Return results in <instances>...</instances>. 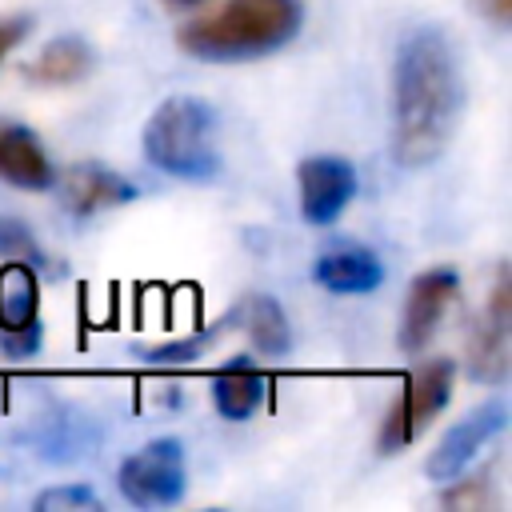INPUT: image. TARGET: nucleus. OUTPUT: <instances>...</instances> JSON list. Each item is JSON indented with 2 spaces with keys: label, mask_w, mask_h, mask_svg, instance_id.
<instances>
[{
  "label": "nucleus",
  "mask_w": 512,
  "mask_h": 512,
  "mask_svg": "<svg viewBox=\"0 0 512 512\" xmlns=\"http://www.w3.org/2000/svg\"><path fill=\"white\" fill-rule=\"evenodd\" d=\"M464 80L440 28H416L396 52V156L408 168L436 160L460 120Z\"/></svg>",
  "instance_id": "nucleus-1"
},
{
  "label": "nucleus",
  "mask_w": 512,
  "mask_h": 512,
  "mask_svg": "<svg viewBox=\"0 0 512 512\" xmlns=\"http://www.w3.org/2000/svg\"><path fill=\"white\" fill-rule=\"evenodd\" d=\"M300 20V0H228L216 12L184 24L180 48L200 60H248L288 44Z\"/></svg>",
  "instance_id": "nucleus-2"
},
{
  "label": "nucleus",
  "mask_w": 512,
  "mask_h": 512,
  "mask_svg": "<svg viewBox=\"0 0 512 512\" xmlns=\"http://www.w3.org/2000/svg\"><path fill=\"white\" fill-rule=\"evenodd\" d=\"M144 152L156 168L180 176V180H208L220 172V156L212 144V108L196 96H172L164 100L148 128H144Z\"/></svg>",
  "instance_id": "nucleus-3"
},
{
  "label": "nucleus",
  "mask_w": 512,
  "mask_h": 512,
  "mask_svg": "<svg viewBox=\"0 0 512 512\" xmlns=\"http://www.w3.org/2000/svg\"><path fill=\"white\" fill-rule=\"evenodd\" d=\"M452 376H456L452 360H428V364H420V368L408 376V384L400 388L396 404L384 412L376 448H380V452H400L404 444H412V440L432 424V416L448 404V396H452Z\"/></svg>",
  "instance_id": "nucleus-4"
},
{
  "label": "nucleus",
  "mask_w": 512,
  "mask_h": 512,
  "mask_svg": "<svg viewBox=\"0 0 512 512\" xmlns=\"http://www.w3.org/2000/svg\"><path fill=\"white\" fill-rule=\"evenodd\" d=\"M120 492L140 504V508H156V504H172L184 492V448L180 440H152L140 452H132L120 464Z\"/></svg>",
  "instance_id": "nucleus-5"
},
{
  "label": "nucleus",
  "mask_w": 512,
  "mask_h": 512,
  "mask_svg": "<svg viewBox=\"0 0 512 512\" xmlns=\"http://www.w3.org/2000/svg\"><path fill=\"white\" fill-rule=\"evenodd\" d=\"M468 376L480 384H504L508 376V264L496 268L488 312L468 332Z\"/></svg>",
  "instance_id": "nucleus-6"
},
{
  "label": "nucleus",
  "mask_w": 512,
  "mask_h": 512,
  "mask_svg": "<svg viewBox=\"0 0 512 512\" xmlns=\"http://www.w3.org/2000/svg\"><path fill=\"white\" fill-rule=\"evenodd\" d=\"M456 268H428L412 280L408 288V300H404V320H400V348L408 356H416L440 328L452 296H456Z\"/></svg>",
  "instance_id": "nucleus-7"
},
{
  "label": "nucleus",
  "mask_w": 512,
  "mask_h": 512,
  "mask_svg": "<svg viewBox=\"0 0 512 512\" xmlns=\"http://www.w3.org/2000/svg\"><path fill=\"white\" fill-rule=\"evenodd\" d=\"M296 176H300V212L308 224H332L356 196V172L340 156H308Z\"/></svg>",
  "instance_id": "nucleus-8"
},
{
  "label": "nucleus",
  "mask_w": 512,
  "mask_h": 512,
  "mask_svg": "<svg viewBox=\"0 0 512 512\" xmlns=\"http://www.w3.org/2000/svg\"><path fill=\"white\" fill-rule=\"evenodd\" d=\"M504 428V404H484L476 412H468L456 428H448V436L440 440V448H432L428 456V476L432 480H456L460 468Z\"/></svg>",
  "instance_id": "nucleus-9"
},
{
  "label": "nucleus",
  "mask_w": 512,
  "mask_h": 512,
  "mask_svg": "<svg viewBox=\"0 0 512 512\" xmlns=\"http://www.w3.org/2000/svg\"><path fill=\"white\" fill-rule=\"evenodd\" d=\"M0 176L16 188H52L56 172L52 160L44 156L40 140L24 128V124H0Z\"/></svg>",
  "instance_id": "nucleus-10"
},
{
  "label": "nucleus",
  "mask_w": 512,
  "mask_h": 512,
  "mask_svg": "<svg viewBox=\"0 0 512 512\" xmlns=\"http://www.w3.org/2000/svg\"><path fill=\"white\" fill-rule=\"evenodd\" d=\"M136 196V188L100 168V164H76L68 176H64V204L76 212V216H92V212H104V208H116V204H128Z\"/></svg>",
  "instance_id": "nucleus-11"
},
{
  "label": "nucleus",
  "mask_w": 512,
  "mask_h": 512,
  "mask_svg": "<svg viewBox=\"0 0 512 512\" xmlns=\"http://www.w3.org/2000/svg\"><path fill=\"white\" fill-rule=\"evenodd\" d=\"M316 284H324L328 292H372L384 280V264L368 252V248H332L316 260L312 268Z\"/></svg>",
  "instance_id": "nucleus-12"
},
{
  "label": "nucleus",
  "mask_w": 512,
  "mask_h": 512,
  "mask_svg": "<svg viewBox=\"0 0 512 512\" xmlns=\"http://www.w3.org/2000/svg\"><path fill=\"white\" fill-rule=\"evenodd\" d=\"M92 68H96V52L80 36H60V40L44 44V52L24 68V76L44 88H64V84L84 80Z\"/></svg>",
  "instance_id": "nucleus-13"
},
{
  "label": "nucleus",
  "mask_w": 512,
  "mask_h": 512,
  "mask_svg": "<svg viewBox=\"0 0 512 512\" xmlns=\"http://www.w3.org/2000/svg\"><path fill=\"white\" fill-rule=\"evenodd\" d=\"M36 308H40V288L32 268L24 260L0 268V332L36 324Z\"/></svg>",
  "instance_id": "nucleus-14"
},
{
  "label": "nucleus",
  "mask_w": 512,
  "mask_h": 512,
  "mask_svg": "<svg viewBox=\"0 0 512 512\" xmlns=\"http://www.w3.org/2000/svg\"><path fill=\"white\" fill-rule=\"evenodd\" d=\"M212 400H216V408H220L228 420H244V416H252L256 404L264 400V376H260L248 360H236V364H228V368L216 376Z\"/></svg>",
  "instance_id": "nucleus-15"
},
{
  "label": "nucleus",
  "mask_w": 512,
  "mask_h": 512,
  "mask_svg": "<svg viewBox=\"0 0 512 512\" xmlns=\"http://www.w3.org/2000/svg\"><path fill=\"white\" fill-rule=\"evenodd\" d=\"M248 336H252L256 352H264V356H284L288 352V344H292L288 316L272 296H256L248 304Z\"/></svg>",
  "instance_id": "nucleus-16"
},
{
  "label": "nucleus",
  "mask_w": 512,
  "mask_h": 512,
  "mask_svg": "<svg viewBox=\"0 0 512 512\" xmlns=\"http://www.w3.org/2000/svg\"><path fill=\"white\" fill-rule=\"evenodd\" d=\"M0 256H12V260H40V244L36 236L12 220V216H0Z\"/></svg>",
  "instance_id": "nucleus-17"
},
{
  "label": "nucleus",
  "mask_w": 512,
  "mask_h": 512,
  "mask_svg": "<svg viewBox=\"0 0 512 512\" xmlns=\"http://www.w3.org/2000/svg\"><path fill=\"white\" fill-rule=\"evenodd\" d=\"M36 508H100V500L88 488H52L36 500Z\"/></svg>",
  "instance_id": "nucleus-18"
},
{
  "label": "nucleus",
  "mask_w": 512,
  "mask_h": 512,
  "mask_svg": "<svg viewBox=\"0 0 512 512\" xmlns=\"http://www.w3.org/2000/svg\"><path fill=\"white\" fill-rule=\"evenodd\" d=\"M0 344H4V352H8V356H28V352H36V344H40V324L0 332Z\"/></svg>",
  "instance_id": "nucleus-19"
},
{
  "label": "nucleus",
  "mask_w": 512,
  "mask_h": 512,
  "mask_svg": "<svg viewBox=\"0 0 512 512\" xmlns=\"http://www.w3.org/2000/svg\"><path fill=\"white\" fill-rule=\"evenodd\" d=\"M28 28H32V20H28L24 12H16V16H0V60L28 36Z\"/></svg>",
  "instance_id": "nucleus-20"
},
{
  "label": "nucleus",
  "mask_w": 512,
  "mask_h": 512,
  "mask_svg": "<svg viewBox=\"0 0 512 512\" xmlns=\"http://www.w3.org/2000/svg\"><path fill=\"white\" fill-rule=\"evenodd\" d=\"M484 488H488V480H468L464 488H452V492H444V504H472V508H480V504H488V496H484Z\"/></svg>",
  "instance_id": "nucleus-21"
},
{
  "label": "nucleus",
  "mask_w": 512,
  "mask_h": 512,
  "mask_svg": "<svg viewBox=\"0 0 512 512\" xmlns=\"http://www.w3.org/2000/svg\"><path fill=\"white\" fill-rule=\"evenodd\" d=\"M168 4H176V8H192V4H204V0H168Z\"/></svg>",
  "instance_id": "nucleus-22"
}]
</instances>
